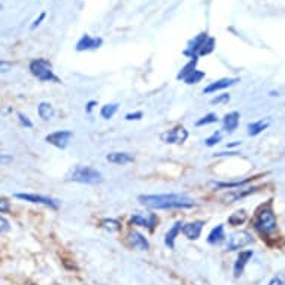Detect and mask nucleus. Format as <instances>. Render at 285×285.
Returning <instances> with one entry per match:
<instances>
[{
  "instance_id": "c9c22d12",
  "label": "nucleus",
  "mask_w": 285,
  "mask_h": 285,
  "mask_svg": "<svg viewBox=\"0 0 285 285\" xmlns=\"http://www.w3.org/2000/svg\"><path fill=\"white\" fill-rule=\"evenodd\" d=\"M12 70V63L11 61H0V72L6 74Z\"/></svg>"
},
{
  "instance_id": "2f4dec72",
  "label": "nucleus",
  "mask_w": 285,
  "mask_h": 285,
  "mask_svg": "<svg viewBox=\"0 0 285 285\" xmlns=\"http://www.w3.org/2000/svg\"><path fill=\"white\" fill-rule=\"evenodd\" d=\"M228 100H230V94L224 93V94H220L217 96V97H213V99L210 100V103H212V105H221V103H227Z\"/></svg>"
},
{
  "instance_id": "7c9ffc66",
  "label": "nucleus",
  "mask_w": 285,
  "mask_h": 285,
  "mask_svg": "<svg viewBox=\"0 0 285 285\" xmlns=\"http://www.w3.org/2000/svg\"><path fill=\"white\" fill-rule=\"evenodd\" d=\"M220 140H221V133L220 132H215V133H212V136H209L205 140V144H206V147H215Z\"/></svg>"
},
{
  "instance_id": "aec40b11",
  "label": "nucleus",
  "mask_w": 285,
  "mask_h": 285,
  "mask_svg": "<svg viewBox=\"0 0 285 285\" xmlns=\"http://www.w3.org/2000/svg\"><path fill=\"white\" fill-rule=\"evenodd\" d=\"M181 228H182V223L181 221H176L172 228L166 233V238H164V244H166V247H169L171 249L175 248V239H176V236L181 233Z\"/></svg>"
},
{
  "instance_id": "a878e982",
  "label": "nucleus",
  "mask_w": 285,
  "mask_h": 285,
  "mask_svg": "<svg viewBox=\"0 0 285 285\" xmlns=\"http://www.w3.org/2000/svg\"><path fill=\"white\" fill-rule=\"evenodd\" d=\"M196 66H197V57L191 58L190 61H188V63H187V64H185V66H184V67L181 69V72H179V74L176 75V79H184L185 76L190 75L191 72H193V70L196 69Z\"/></svg>"
},
{
  "instance_id": "f3484780",
  "label": "nucleus",
  "mask_w": 285,
  "mask_h": 285,
  "mask_svg": "<svg viewBox=\"0 0 285 285\" xmlns=\"http://www.w3.org/2000/svg\"><path fill=\"white\" fill-rule=\"evenodd\" d=\"M239 118H241V114L236 112V111L226 115L224 120H223V130H226L228 133H233L239 126Z\"/></svg>"
},
{
  "instance_id": "1a4fd4ad",
  "label": "nucleus",
  "mask_w": 285,
  "mask_h": 285,
  "mask_svg": "<svg viewBox=\"0 0 285 285\" xmlns=\"http://www.w3.org/2000/svg\"><path fill=\"white\" fill-rule=\"evenodd\" d=\"M206 39H208V33L206 32L199 33L196 38L191 39L190 42H188V45H187V48L184 50V56H187V57L190 58L197 57V54H199V51H200V48H202V45L205 43Z\"/></svg>"
},
{
  "instance_id": "79ce46f5",
  "label": "nucleus",
  "mask_w": 285,
  "mask_h": 285,
  "mask_svg": "<svg viewBox=\"0 0 285 285\" xmlns=\"http://www.w3.org/2000/svg\"><path fill=\"white\" fill-rule=\"evenodd\" d=\"M238 145H241V142H239V140H236V142H233V144H228L227 148H234V147H238Z\"/></svg>"
},
{
  "instance_id": "4468645a",
  "label": "nucleus",
  "mask_w": 285,
  "mask_h": 285,
  "mask_svg": "<svg viewBox=\"0 0 285 285\" xmlns=\"http://www.w3.org/2000/svg\"><path fill=\"white\" fill-rule=\"evenodd\" d=\"M252 255H254V252H252L251 249H248V251H242V252L238 255V258H236V262H234V267H233V273H234L236 278H239V276L244 273L245 266H247L248 262L251 260Z\"/></svg>"
},
{
  "instance_id": "b1692460",
  "label": "nucleus",
  "mask_w": 285,
  "mask_h": 285,
  "mask_svg": "<svg viewBox=\"0 0 285 285\" xmlns=\"http://www.w3.org/2000/svg\"><path fill=\"white\" fill-rule=\"evenodd\" d=\"M249 179L245 181H236V182H210V187H213L215 190L218 188H239V187H244Z\"/></svg>"
},
{
  "instance_id": "4c0bfd02",
  "label": "nucleus",
  "mask_w": 285,
  "mask_h": 285,
  "mask_svg": "<svg viewBox=\"0 0 285 285\" xmlns=\"http://www.w3.org/2000/svg\"><path fill=\"white\" fill-rule=\"evenodd\" d=\"M45 17H46V14H45V12H42V14H40V15H39L38 18L35 19V22H33V24H32V27H30V29H32V30H35V29H36V27H38L39 24H40V22H42V21H43V19H45Z\"/></svg>"
},
{
  "instance_id": "412c9836",
  "label": "nucleus",
  "mask_w": 285,
  "mask_h": 285,
  "mask_svg": "<svg viewBox=\"0 0 285 285\" xmlns=\"http://www.w3.org/2000/svg\"><path fill=\"white\" fill-rule=\"evenodd\" d=\"M38 114L43 121H50L54 116V108L48 102H40L38 106Z\"/></svg>"
},
{
  "instance_id": "0eeeda50",
  "label": "nucleus",
  "mask_w": 285,
  "mask_h": 285,
  "mask_svg": "<svg viewBox=\"0 0 285 285\" xmlns=\"http://www.w3.org/2000/svg\"><path fill=\"white\" fill-rule=\"evenodd\" d=\"M187 137H188V132L182 126H178V127H175L172 130H168L166 133L161 134V140L164 144H175V145L184 144L187 140Z\"/></svg>"
},
{
  "instance_id": "37998d69",
  "label": "nucleus",
  "mask_w": 285,
  "mask_h": 285,
  "mask_svg": "<svg viewBox=\"0 0 285 285\" xmlns=\"http://www.w3.org/2000/svg\"><path fill=\"white\" fill-rule=\"evenodd\" d=\"M0 9H2V5H0Z\"/></svg>"
},
{
  "instance_id": "7ed1b4c3",
  "label": "nucleus",
  "mask_w": 285,
  "mask_h": 285,
  "mask_svg": "<svg viewBox=\"0 0 285 285\" xmlns=\"http://www.w3.org/2000/svg\"><path fill=\"white\" fill-rule=\"evenodd\" d=\"M67 179L79 182V184H87V185H97L102 182V173L90 166H75L67 173Z\"/></svg>"
},
{
  "instance_id": "393cba45",
  "label": "nucleus",
  "mask_w": 285,
  "mask_h": 285,
  "mask_svg": "<svg viewBox=\"0 0 285 285\" xmlns=\"http://www.w3.org/2000/svg\"><path fill=\"white\" fill-rule=\"evenodd\" d=\"M118 103H108V105H105V106H102V109H100V115H102V118H105V120H111L112 116L115 115V112L118 111Z\"/></svg>"
},
{
  "instance_id": "a211bd4d",
  "label": "nucleus",
  "mask_w": 285,
  "mask_h": 285,
  "mask_svg": "<svg viewBox=\"0 0 285 285\" xmlns=\"http://www.w3.org/2000/svg\"><path fill=\"white\" fill-rule=\"evenodd\" d=\"M226 234H224V226L220 224L217 227H213L210 230L209 236H208V244L210 245H220L221 242H224Z\"/></svg>"
},
{
  "instance_id": "6ab92c4d",
  "label": "nucleus",
  "mask_w": 285,
  "mask_h": 285,
  "mask_svg": "<svg viewBox=\"0 0 285 285\" xmlns=\"http://www.w3.org/2000/svg\"><path fill=\"white\" fill-rule=\"evenodd\" d=\"M130 223L134 224V226H140V227H148V228H154L155 226V223H157V217L152 213L150 218H145V217H142V215H139V213H136L132 217V220H130Z\"/></svg>"
},
{
  "instance_id": "9d476101",
  "label": "nucleus",
  "mask_w": 285,
  "mask_h": 285,
  "mask_svg": "<svg viewBox=\"0 0 285 285\" xmlns=\"http://www.w3.org/2000/svg\"><path fill=\"white\" fill-rule=\"evenodd\" d=\"M103 43L102 38H91L90 35H84L82 38L78 40L76 43V51L82 53V51H90V50H97L100 48Z\"/></svg>"
},
{
  "instance_id": "6e6552de",
  "label": "nucleus",
  "mask_w": 285,
  "mask_h": 285,
  "mask_svg": "<svg viewBox=\"0 0 285 285\" xmlns=\"http://www.w3.org/2000/svg\"><path fill=\"white\" fill-rule=\"evenodd\" d=\"M15 197L19 200H26V202H30V203H35V205H43V206H48V208H53V209H57L58 203L53 199H48L45 196H38V194H30V193H17Z\"/></svg>"
},
{
  "instance_id": "dca6fc26",
  "label": "nucleus",
  "mask_w": 285,
  "mask_h": 285,
  "mask_svg": "<svg viewBox=\"0 0 285 285\" xmlns=\"http://www.w3.org/2000/svg\"><path fill=\"white\" fill-rule=\"evenodd\" d=\"M257 190V188H251V187H247V188H242V187H239L238 190H230L223 197V200H224V203H234L236 200H239V199H242V197H247L248 194H251V193H254V191Z\"/></svg>"
},
{
  "instance_id": "5701e85b",
  "label": "nucleus",
  "mask_w": 285,
  "mask_h": 285,
  "mask_svg": "<svg viewBox=\"0 0 285 285\" xmlns=\"http://www.w3.org/2000/svg\"><path fill=\"white\" fill-rule=\"evenodd\" d=\"M267 127H269V121H265V120L251 123V124H248V134L249 136H257V134H260L262 132H265Z\"/></svg>"
},
{
  "instance_id": "ea45409f",
  "label": "nucleus",
  "mask_w": 285,
  "mask_h": 285,
  "mask_svg": "<svg viewBox=\"0 0 285 285\" xmlns=\"http://www.w3.org/2000/svg\"><path fill=\"white\" fill-rule=\"evenodd\" d=\"M269 285H284V281H282V278H273Z\"/></svg>"
},
{
  "instance_id": "f03ea898",
  "label": "nucleus",
  "mask_w": 285,
  "mask_h": 285,
  "mask_svg": "<svg viewBox=\"0 0 285 285\" xmlns=\"http://www.w3.org/2000/svg\"><path fill=\"white\" fill-rule=\"evenodd\" d=\"M252 226L262 236H266V238L273 236L278 231V220H276V215L273 212L270 202L263 205L260 209L255 212Z\"/></svg>"
},
{
  "instance_id": "72a5a7b5",
  "label": "nucleus",
  "mask_w": 285,
  "mask_h": 285,
  "mask_svg": "<svg viewBox=\"0 0 285 285\" xmlns=\"http://www.w3.org/2000/svg\"><path fill=\"white\" fill-rule=\"evenodd\" d=\"M18 120H19V123L22 124V126H26V127H29V129H32L33 127V123L29 120V116L27 115H24V114H18Z\"/></svg>"
},
{
  "instance_id": "c756f323",
  "label": "nucleus",
  "mask_w": 285,
  "mask_h": 285,
  "mask_svg": "<svg viewBox=\"0 0 285 285\" xmlns=\"http://www.w3.org/2000/svg\"><path fill=\"white\" fill-rule=\"evenodd\" d=\"M218 121V116L217 114H208L205 115V116H202L197 123H196V126L197 127H202V126H209V124H213V123H217Z\"/></svg>"
},
{
  "instance_id": "473e14b6",
  "label": "nucleus",
  "mask_w": 285,
  "mask_h": 285,
  "mask_svg": "<svg viewBox=\"0 0 285 285\" xmlns=\"http://www.w3.org/2000/svg\"><path fill=\"white\" fill-rule=\"evenodd\" d=\"M9 210H11V202L0 197V212L5 213V212H9Z\"/></svg>"
},
{
  "instance_id": "2eb2a0df",
  "label": "nucleus",
  "mask_w": 285,
  "mask_h": 285,
  "mask_svg": "<svg viewBox=\"0 0 285 285\" xmlns=\"http://www.w3.org/2000/svg\"><path fill=\"white\" fill-rule=\"evenodd\" d=\"M106 160H108L109 163L124 166V164L133 163L134 157L133 154H130V152H111V154L106 155Z\"/></svg>"
},
{
  "instance_id": "f704fd0d",
  "label": "nucleus",
  "mask_w": 285,
  "mask_h": 285,
  "mask_svg": "<svg viewBox=\"0 0 285 285\" xmlns=\"http://www.w3.org/2000/svg\"><path fill=\"white\" fill-rule=\"evenodd\" d=\"M9 228H11V226H9V221H8L5 217H2V215H0V233H6Z\"/></svg>"
},
{
  "instance_id": "a19ab883",
  "label": "nucleus",
  "mask_w": 285,
  "mask_h": 285,
  "mask_svg": "<svg viewBox=\"0 0 285 285\" xmlns=\"http://www.w3.org/2000/svg\"><path fill=\"white\" fill-rule=\"evenodd\" d=\"M12 160V157L9 155H0V163H9Z\"/></svg>"
},
{
  "instance_id": "39448f33",
  "label": "nucleus",
  "mask_w": 285,
  "mask_h": 285,
  "mask_svg": "<svg viewBox=\"0 0 285 285\" xmlns=\"http://www.w3.org/2000/svg\"><path fill=\"white\" fill-rule=\"evenodd\" d=\"M252 234L248 233V231H234L233 234L228 236L227 245H226V249L227 251H238V249H242V248L248 247L249 244H252Z\"/></svg>"
},
{
  "instance_id": "ddd939ff",
  "label": "nucleus",
  "mask_w": 285,
  "mask_h": 285,
  "mask_svg": "<svg viewBox=\"0 0 285 285\" xmlns=\"http://www.w3.org/2000/svg\"><path fill=\"white\" fill-rule=\"evenodd\" d=\"M127 239H129L130 247L134 248V249H139V251H147V249L150 248V242L147 241V238H145L142 233L136 231V230L129 231Z\"/></svg>"
},
{
  "instance_id": "58836bf2",
  "label": "nucleus",
  "mask_w": 285,
  "mask_h": 285,
  "mask_svg": "<svg viewBox=\"0 0 285 285\" xmlns=\"http://www.w3.org/2000/svg\"><path fill=\"white\" fill-rule=\"evenodd\" d=\"M96 105H97V102H96V100L88 102V103H87V108H85V112H87V114H91V112H93V109H94Z\"/></svg>"
},
{
  "instance_id": "f257e3e1",
  "label": "nucleus",
  "mask_w": 285,
  "mask_h": 285,
  "mask_svg": "<svg viewBox=\"0 0 285 285\" xmlns=\"http://www.w3.org/2000/svg\"><path fill=\"white\" fill-rule=\"evenodd\" d=\"M139 202L150 209H188L194 206V200L185 194H142Z\"/></svg>"
},
{
  "instance_id": "20e7f679",
  "label": "nucleus",
  "mask_w": 285,
  "mask_h": 285,
  "mask_svg": "<svg viewBox=\"0 0 285 285\" xmlns=\"http://www.w3.org/2000/svg\"><path fill=\"white\" fill-rule=\"evenodd\" d=\"M29 70H30L32 75L38 78L39 81H42V82H51V81L58 82V78L54 75V70H53V64L45 58L32 60L30 64H29Z\"/></svg>"
},
{
  "instance_id": "9b49d317",
  "label": "nucleus",
  "mask_w": 285,
  "mask_h": 285,
  "mask_svg": "<svg viewBox=\"0 0 285 285\" xmlns=\"http://www.w3.org/2000/svg\"><path fill=\"white\" fill-rule=\"evenodd\" d=\"M205 226L203 221H191L188 224H182L181 231L184 233V236L190 241H197L200 238V233H202V228Z\"/></svg>"
},
{
  "instance_id": "4be33fe9",
  "label": "nucleus",
  "mask_w": 285,
  "mask_h": 285,
  "mask_svg": "<svg viewBox=\"0 0 285 285\" xmlns=\"http://www.w3.org/2000/svg\"><path fill=\"white\" fill-rule=\"evenodd\" d=\"M248 215H247V210L245 209H239L236 210V212H233L230 217H228V224L230 226H233V227H236V226H242L245 221H247Z\"/></svg>"
},
{
  "instance_id": "f8f14e48",
  "label": "nucleus",
  "mask_w": 285,
  "mask_h": 285,
  "mask_svg": "<svg viewBox=\"0 0 285 285\" xmlns=\"http://www.w3.org/2000/svg\"><path fill=\"white\" fill-rule=\"evenodd\" d=\"M236 82H239L238 78H223V79H218V81L210 82L208 87H205L203 93H206V94L217 93V91H220V90H224V88H228V87L234 85Z\"/></svg>"
},
{
  "instance_id": "cd10ccee",
  "label": "nucleus",
  "mask_w": 285,
  "mask_h": 285,
  "mask_svg": "<svg viewBox=\"0 0 285 285\" xmlns=\"http://www.w3.org/2000/svg\"><path fill=\"white\" fill-rule=\"evenodd\" d=\"M215 50V39L213 38H209L205 40V43L202 45V48H200V51H199V54H197V57H203V56H208L210 54L212 51Z\"/></svg>"
},
{
  "instance_id": "423d86ee",
  "label": "nucleus",
  "mask_w": 285,
  "mask_h": 285,
  "mask_svg": "<svg viewBox=\"0 0 285 285\" xmlns=\"http://www.w3.org/2000/svg\"><path fill=\"white\" fill-rule=\"evenodd\" d=\"M72 136H74V133L70 130H58V132H54V133L46 134L45 136V140L50 145L58 148V150H64V148H67Z\"/></svg>"
},
{
  "instance_id": "bb28decb",
  "label": "nucleus",
  "mask_w": 285,
  "mask_h": 285,
  "mask_svg": "<svg viewBox=\"0 0 285 285\" xmlns=\"http://www.w3.org/2000/svg\"><path fill=\"white\" fill-rule=\"evenodd\" d=\"M100 226L105 228V230L114 233V231H118V230L121 228V223L116 221V220H114V218H105V220H102Z\"/></svg>"
},
{
  "instance_id": "e433bc0d",
  "label": "nucleus",
  "mask_w": 285,
  "mask_h": 285,
  "mask_svg": "<svg viewBox=\"0 0 285 285\" xmlns=\"http://www.w3.org/2000/svg\"><path fill=\"white\" fill-rule=\"evenodd\" d=\"M142 116H144V114L139 111V112H133V114H127L126 115V120H127V121H139Z\"/></svg>"
},
{
  "instance_id": "c85d7f7f",
  "label": "nucleus",
  "mask_w": 285,
  "mask_h": 285,
  "mask_svg": "<svg viewBox=\"0 0 285 285\" xmlns=\"http://www.w3.org/2000/svg\"><path fill=\"white\" fill-rule=\"evenodd\" d=\"M205 78V72H202V70H197V69H194L193 72H191L190 75H187L182 81H185V84H188V85H193V84H197V82H200L202 79Z\"/></svg>"
}]
</instances>
